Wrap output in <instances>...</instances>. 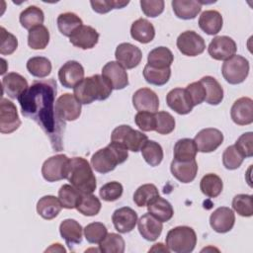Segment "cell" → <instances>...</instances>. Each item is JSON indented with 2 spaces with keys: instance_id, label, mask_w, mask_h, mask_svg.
Instances as JSON below:
<instances>
[{
  "instance_id": "obj_14",
  "label": "cell",
  "mask_w": 253,
  "mask_h": 253,
  "mask_svg": "<svg viewBox=\"0 0 253 253\" xmlns=\"http://www.w3.org/2000/svg\"><path fill=\"white\" fill-rule=\"evenodd\" d=\"M84 68L76 60L66 61L58 70V79L65 88H74L84 79Z\"/></svg>"
},
{
  "instance_id": "obj_16",
  "label": "cell",
  "mask_w": 253,
  "mask_h": 253,
  "mask_svg": "<svg viewBox=\"0 0 253 253\" xmlns=\"http://www.w3.org/2000/svg\"><path fill=\"white\" fill-rule=\"evenodd\" d=\"M102 75L115 90H122L128 85L127 72L118 61L107 62L102 68Z\"/></svg>"
},
{
  "instance_id": "obj_9",
  "label": "cell",
  "mask_w": 253,
  "mask_h": 253,
  "mask_svg": "<svg viewBox=\"0 0 253 253\" xmlns=\"http://www.w3.org/2000/svg\"><path fill=\"white\" fill-rule=\"evenodd\" d=\"M81 103L73 94L64 93L55 101V112L63 122H72L77 120L81 115Z\"/></svg>"
},
{
  "instance_id": "obj_45",
  "label": "cell",
  "mask_w": 253,
  "mask_h": 253,
  "mask_svg": "<svg viewBox=\"0 0 253 253\" xmlns=\"http://www.w3.org/2000/svg\"><path fill=\"white\" fill-rule=\"evenodd\" d=\"M156 196H159L157 187L153 184H144L135 190L133 194V202L137 207L143 208Z\"/></svg>"
},
{
  "instance_id": "obj_51",
  "label": "cell",
  "mask_w": 253,
  "mask_h": 253,
  "mask_svg": "<svg viewBox=\"0 0 253 253\" xmlns=\"http://www.w3.org/2000/svg\"><path fill=\"white\" fill-rule=\"evenodd\" d=\"M0 31V53L2 55L12 54L18 47V40L14 35L7 32L4 27H1Z\"/></svg>"
},
{
  "instance_id": "obj_34",
  "label": "cell",
  "mask_w": 253,
  "mask_h": 253,
  "mask_svg": "<svg viewBox=\"0 0 253 253\" xmlns=\"http://www.w3.org/2000/svg\"><path fill=\"white\" fill-rule=\"evenodd\" d=\"M19 21L23 28L30 31L35 27L42 25L44 21V14L41 8L32 5L21 12Z\"/></svg>"
},
{
  "instance_id": "obj_36",
  "label": "cell",
  "mask_w": 253,
  "mask_h": 253,
  "mask_svg": "<svg viewBox=\"0 0 253 253\" xmlns=\"http://www.w3.org/2000/svg\"><path fill=\"white\" fill-rule=\"evenodd\" d=\"M198 149L194 139L181 138L174 145V158L178 161H189L196 159Z\"/></svg>"
},
{
  "instance_id": "obj_49",
  "label": "cell",
  "mask_w": 253,
  "mask_h": 253,
  "mask_svg": "<svg viewBox=\"0 0 253 253\" xmlns=\"http://www.w3.org/2000/svg\"><path fill=\"white\" fill-rule=\"evenodd\" d=\"M244 160V156L237 150L235 145H230L222 153L223 166L228 170H235L239 168Z\"/></svg>"
},
{
  "instance_id": "obj_31",
  "label": "cell",
  "mask_w": 253,
  "mask_h": 253,
  "mask_svg": "<svg viewBox=\"0 0 253 253\" xmlns=\"http://www.w3.org/2000/svg\"><path fill=\"white\" fill-rule=\"evenodd\" d=\"M147 211L161 222L170 220L174 214L172 205L160 196H156L147 204Z\"/></svg>"
},
{
  "instance_id": "obj_3",
  "label": "cell",
  "mask_w": 253,
  "mask_h": 253,
  "mask_svg": "<svg viewBox=\"0 0 253 253\" xmlns=\"http://www.w3.org/2000/svg\"><path fill=\"white\" fill-rule=\"evenodd\" d=\"M66 179L82 194H92L97 187L93 168L83 157H73L69 159Z\"/></svg>"
},
{
  "instance_id": "obj_1",
  "label": "cell",
  "mask_w": 253,
  "mask_h": 253,
  "mask_svg": "<svg viewBox=\"0 0 253 253\" xmlns=\"http://www.w3.org/2000/svg\"><path fill=\"white\" fill-rule=\"evenodd\" d=\"M56 82L53 78L37 80L19 96L18 102L24 117L34 121L49 137L55 151L62 149V134L65 123L55 112Z\"/></svg>"
},
{
  "instance_id": "obj_25",
  "label": "cell",
  "mask_w": 253,
  "mask_h": 253,
  "mask_svg": "<svg viewBox=\"0 0 253 253\" xmlns=\"http://www.w3.org/2000/svg\"><path fill=\"white\" fill-rule=\"evenodd\" d=\"M3 93L11 99H18L28 88V82L24 76L16 72H10L2 78Z\"/></svg>"
},
{
  "instance_id": "obj_5",
  "label": "cell",
  "mask_w": 253,
  "mask_h": 253,
  "mask_svg": "<svg viewBox=\"0 0 253 253\" xmlns=\"http://www.w3.org/2000/svg\"><path fill=\"white\" fill-rule=\"evenodd\" d=\"M165 242L170 251L175 253H190L196 247L197 234L190 226H176L168 231Z\"/></svg>"
},
{
  "instance_id": "obj_15",
  "label": "cell",
  "mask_w": 253,
  "mask_h": 253,
  "mask_svg": "<svg viewBox=\"0 0 253 253\" xmlns=\"http://www.w3.org/2000/svg\"><path fill=\"white\" fill-rule=\"evenodd\" d=\"M116 60L126 69H132L136 67L142 58V52L134 44L129 42L120 43L115 51Z\"/></svg>"
},
{
  "instance_id": "obj_44",
  "label": "cell",
  "mask_w": 253,
  "mask_h": 253,
  "mask_svg": "<svg viewBox=\"0 0 253 253\" xmlns=\"http://www.w3.org/2000/svg\"><path fill=\"white\" fill-rule=\"evenodd\" d=\"M100 200L93 194H82L79 205L76 210L86 216H93L99 213L101 210Z\"/></svg>"
},
{
  "instance_id": "obj_21",
  "label": "cell",
  "mask_w": 253,
  "mask_h": 253,
  "mask_svg": "<svg viewBox=\"0 0 253 253\" xmlns=\"http://www.w3.org/2000/svg\"><path fill=\"white\" fill-rule=\"evenodd\" d=\"M166 103L170 109L179 115H187L194 108L186 89L183 88H174L169 91L166 96Z\"/></svg>"
},
{
  "instance_id": "obj_39",
  "label": "cell",
  "mask_w": 253,
  "mask_h": 253,
  "mask_svg": "<svg viewBox=\"0 0 253 253\" xmlns=\"http://www.w3.org/2000/svg\"><path fill=\"white\" fill-rule=\"evenodd\" d=\"M171 76V68H156L148 63L144 66L143 77L145 81L151 85L162 86L166 84Z\"/></svg>"
},
{
  "instance_id": "obj_32",
  "label": "cell",
  "mask_w": 253,
  "mask_h": 253,
  "mask_svg": "<svg viewBox=\"0 0 253 253\" xmlns=\"http://www.w3.org/2000/svg\"><path fill=\"white\" fill-rule=\"evenodd\" d=\"M206 90V103L216 106L223 100V89L218 81L211 76H204L200 80Z\"/></svg>"
},
{
  "instance_id": "obj_8",
  "label": "cell",
  "mask_w": 253,
  "mask_h": 253,
  "mask_svg": "<svg viewBox=\"0 0 253 253\" xmlns=\"http://www.w3.org/2000/svg\"><path fill=\"white\" fill-rule=\"evenodd\" d=\"M69 159L65 154H56L47 158L42 166V175L47 182L66 179Z\"/></svg>"
},
{
  "instance_id": "obj_50",
  "label": "cell",
  "mask_w": 253,
  "mask_h": 253,
  "mask_svg": "<svg viewBox=\"0 0 253 253\" xmlns=\"http://www.w3.org/2000/svg\"><path fill=\"white\" fill-rule=\"evenodd\" d=\"M123 192V185L117 181H112L106 183L100 188L99 195L106 202H114L122 197Z\"/></svg>"
},
{
  "instance_id": "obj_20",
  "label": "cell",
  "mask_w": 253,
  "mask_h": 253,
  "mask_svg": "<svg viewBox=\"0 0 253 253\" xmlns=\"http://www.w3.org/2000/svg\"><path fill=\"white\" fill-rule=\"evenodd\" d=\"M112 221L120 233L130 232L137 222V213L129 207L117 209L112 214Z\"/></svg>"
},
{
  "instance_id": "obj_6",
  "label": "cell",
  "mask_w": 253,
  "mask_h": 253,
  "mask_svg": "<svg viewBox=\"0 0 253 253\" xmlns=\"http://www.w3.org/2000/svg\"><path fill=\"white\" fill-rule=\"evenodd\" d=\"M147 139L146 134L127 125L117 126L111 134L112 142L119 143L132 152L139 151Z\"/></svg>"
},
{
  "instance_id": "obj_35",
  "label": "cell",
  "mask_w": 253,
  "mask_h": 253,
  "mask_svg": "<svg viewBox=\"0 0 253 253\" xmlns=\"http://www.w3.org/2000/svg\"><path fill=\"white\" fill-rule=\"evenodd\" d=\"M57 28L59 32L65 36L70 38L73 33L78 30L81 26H83L82 20L75 13L65 12L60 14L57 17Z\"/></svg>"
},
{
  "instance_id": "obj_29",
  "label": "cell",
  "mask_w": 253,
  "mask_h": 253,
  "mask_svg": "<svg viewBox=\"0 0 253 253\" xmlns=\"http://www.w3.org/2000/svg\"><path fill=\"white\" fill-rule=\"evenodd\" d=\"M130 36L140 43H148L155 37V29L148 20L139 18L131 24Z\"/></svg>"
},
{
  "instance_id": "obj_7",
  "label": "cell",
  "mask_w": 253,
  "mask_h": 253,
  "mask_svg": "<svg viewBox=\"0 0 253 253\" xmlns=\"http://www.w3.org/2000/svg\"><path fill=\"white\" fill-rule=\"evenodd\" d=\"M221 73L225 81L229 84H240L248 76L249 61L242 55L234 54L223 62Z\"/></svg>"
},
{
  "instance_id": "obj_28",
  "label": "cell",
  "mask_w": 253,
  "mask_h": 253,
  "mask_svg": "<svg viewBox=\"0 0 253 253\" xmlns=\"http://www.w3.org/2000/svg\"><path fill=\"white\" fill-rule=\"evenodd\" d=\"M171 5L176 17L182 20L195 19L202 10L201 1L196 0H173Z\"/></svg>"
},
{
  "instance_id": "obj_12",
  "label": "cell",
  "mask_w": 253,
  "mask_h": 253,
  "mask_svg": "<svg viewBox=\"0 0 253 253\" xmlns=\"http://www.w3.org/2000/svg\"><path fill=\"white\" fill-rule=\"evenodd\" d=\"M194 141L198 151L209 153L216 150L221 145L223 142V134L217 128L207 127L196 134Z\"/></svg>"
},
{
  "instance_id": "obj_33",
  "label": "cell",
  "mask_w": 253,
  "mask_h": 253,
  "mask_svg": "<svg viewBox=\"0 0 253 253\" xmlns=\"http://www.w3.org/2000/svg\"><path fill=\"white\" fill-rule=\"evenodd\" d=\"M174 55L166 46H158L150 50L147 55L148 64L156 68H167L173 63Z\"/></svg>"
},
{
  "instance_id": "obj_57",
  "label": "cell",
  "mask_w": 253,
  "mask_h": 253,
  "mask_svg": "<svg viewBox=\"0 0 253 253\" xmlns=\"http://www.w3.org/2000/svg\"><path fill=\"white\" fill-rule=\"evenodd\" d=\"M162 246H163V244H162V243H156V244H154V245H153V247H152L149 251H157V250H158V251H160V250H161V251L167 252L165 249H163V248L161 249V247H162Z\"/></svg>"
},
{
  "instance_id": "obj_13",
  "label": "cell",
  "mask_w": 253,
  "mask_h": 253,
  "mask_svg": "<svg viewBox=\"0 0 253 253\" xmlns=\"http://www.w3.org/2000/svg\"><path fill=\"white\" fill-rule=\"evenodd\" d=\"M237 50L236 42L227 36L214 37L209 46L208 51L211 58L215 60H226L235 54Z\"/></svg>"
},
{
  "instance_id": "obj_40",
  "label": "cell",
  "mask_w": 253,
  "mask_h": 253,
  "mask_svg": "<svg viewBox=\"0 0 253 253\" xmlns=\"http://www.w3.org/2000/svg\"><path fill=\"white\" fill-rule=\"evenodd\" d=\"M145 162L152 166H158L163 159V149L161 145L154 140H146L140 149Z\"/></svg>"
},
{
  "instance_id": "obj_17",
  "label": "cell",
  "mask_w": 253,
  "mask_h": 253,
  "mask_svg": "<svg viewBox=\"0 0 253 253\" xmlns=\"http://www.w3.org/2000/svg\"><path fill=\"white\" fill-rule=\"evenodd\" d=\"M230 116L234 124L247 126L253 122V101L249 97L237 99L230 110Z\"/></svg>"
},
{
  "instance_id": "obj_26",
  "label": "cell",
  "mask_w": 253,
  "mask_h": 253,
  "mask_svg": "<svg viewBox=\"0 0 253 253\" xmlns=\"http://www.w3.org/2000/svg\"><path fill=\"white\" fill-rule=\"evenodd\" d=\"M59 233L70 248L71 246L82 242L83 228L75 219L66 218L61 221L59 225Z\"/></svg>"
},
{
  "instance_id": "obj_11",
  "label": "cell",
  "mask_w": 253,
  "mask_h": 253,
  "mask_svg": "<svg viewBox=\"0 0 253 253\" xmlns=\"http://www.w3.org/2000/svg\"><path fill=\"white\" fill-rule=\"evenodd\" d=\"M21 120L15 104L2 98L0 103V131L1 133H11L19 128Z\"/></svg>"
},
{
  "instance_id": "obj_19",
  "label": "cell",
  "mask_w": 253,
  "mask_h": 253,
  "mask_svg": "<svg viewBox=\"0 0 253 253\" xmlns=\"http://www.w3.org/2000/svg\"><path fill=\"white\" fill-rule=\"evenodd\" d=\"M132 105L138 112L156 113L159 108V99L153 90L140 88L132 95Z\"/></svg>"
},
{
  "instance_id": "obj_55",
  "label": "cell",
  "mask_w": 253,
  "mask_h": 253,
  "mask_svg": "<svg viewBox=\"0 0 253 253\" xmlns=\"http://www.w3.org/2000/svg\"><path fill=\"white\" fill-rule=\"evenodd\" d=\"M185 89H186L194 107L202 104L205 101L206 90L201 81L193 82V83L189 84Z\"/></svg>"
},
{
  "instance_id": "obj_54",
  "label": "cell",
  "mask_w": 253,
  "mask_h": 253,
  "mask_svg": "<svg viewBox=\"0 0 253 253\" xmlns=\"http://www.w3.org/2000/svg\"><path fill=\"white\" fill-rule=\"evenodd\" d=\"M235 147L244 156V158L253 155V132L248 131L242 133L235 141Z\"/></svg>"
},
{
  "instance_id": "obj_2",
  "label": "cell",
  "mask_w": 253,
  "mask_h": 253,
  "mask_svg": "<svg viewBox=\"0 0 253 253\" xmlns=\"http://www.w3.org/2000/svg\"><path fill=\"white\" fill-rule=\"evenodd\" d=\"M113 87L110 82L100 74L84 78L73 88V95L84 105L94 101H103L110 97Z\"/></svg>"
},
{
  "instance_id": "obj_22",
  "label": "cell",
  "mask_w": 253,
  "mask_h": 253,
  "mask_svg": "<svg viewBox=\"0 0 253 253\" xmlns=\"http://www.w3.org/2000/svg\"><path fill=\"white\" fill-rule=\"evenodd\" d=\"M99 41V33L91 26H81L69 38V42L81 49L93 48Z\"/></svg>"
},
{
  "instance_id": "obj_23",
  "label": "cell",
  "mask_w": 253,
  "mask_h": 253,
  "mask_svg": "<svg viewBox=\"0 0 253 253\" xmlns=\"http://www.w3.org/2000/svg\"><path fill=\"white\" fill-rule=\"evenodd\" d=\"M172 175L181 183H191L197 176L198 164L196 159L189 161H178L173 159L170 165Z\"/></svg>"
},
{
  "instance_id": "obj_46",
  "label": "cell",
  "mask_w": 253,
  "mask_h": 253,
  "mask_svg": "<svg viewBox=\"0 0 253 253\" xmlns=\"http://www.w3.org/2000/svg\"><path fill=\"white\" fill-rule=\"evenodd\" d=\"M232 209L241 216L249 217L253 214V199L251 195L238 194L232 200Z\"/></svg>"
},
{
  "instance_id": "obj_4",
  "label": "cell",
  "mask_w": 253,
  "mask_h": 253,
  "mask_svg": "<svg viewBox=\"0 0 253 253\" xmlns=\"http://www.w3.org/2000/svg\"><path fill=\"white\" fill-rule=\"evenodd\" d=\"M128 150L123 145L110 142L106 147L96 151L91 157L92 168L101 174L113 171L117 165L124 163L128 157Z\"/></svg>"
},
{
  "instance_id": "obj_43",
  "label": "cell",
  "mask_w": 253,
  "mask_h": 253,
  "mask_svg": "<svg viewBox=\"0 0 253 253\" xmlns=\"http://www.w3.org/2000/svg\"><path fill=\"white\" fill-rule=\"evenodd\" d=\"M126 244L124 238L118 233H108L106 237L99 243V250L104 253H123Z\"/></svg>"
},
{
  "instance_id": "obj_37",
  "label": "cell",
  "mask_w": 253,
  "mask_h": 253,
  "mask_svg": "<svg viewBox=\"0 0 253 253\" xmlns=\"http://www.w3.org/2000/svg\"><path fill=\"white\" fill-rule=\"evenodd\" d=\"M223 188L221 178L213 173L206 174L200 182V189L202 193L209 198H216L219 196Z\"/></svg>"
},
{
  "instance_id": "obj_41",
  "label": "cell",
  "mask_w": 253,
  "mask_h": 253,
  "mask_svg": "<svg viewBox=\"0 0 253 253\" xmlns=\"http://www.w3.org/2000/svg\"><path fill=\"white\" fill-rule=\"evenodd\" d=\"M49 42V32L43 25L33 28L28 34V44L32 49H44Z\"/></svg>"
},
{
  "instance_id": "obj_10",
  "label": "cell",
  "mask_w": 253,
  "mask_h": 253,
  "mask_svg": "<svg viewBox=\"0 0 253 253\" xmlns=\"http://www.w3.org/2000/svg\"><path fill=\"white\" fill-rule=\"evenodd\" d=\"M176 44L179 51L186 56H197L206 49L205 40L194 31H185L180 34Z\"/></svg>"
},
{
  "instance_id": "obj_24",
  "label": "cell",
  "mask_w": 253,
  "mask_h": 253,
  "mask_svg": "<svg viewBox=\"0 0 253 253\" xmlns=\"http://www.w3.org/2000/svg\"><path fill=\"white\" fill-rule=\"evenodd\" d=\"M137 227L140 235L148 241H155L163 229L162 222L152 214L144 213L137 220Z\"/></svg>"
},
{
  "instance_id": "obj_42",
  "label": "cell",
  "mask_w": 253,
  "mask_h": 253,
  "mask_svg": "<svg viewBox=\"0 0 253 253\" xmlns=\"http://www.w3.org/2000/svg\"><path fill=\"white\" fill-rule=\"evenodd\" d=\"M51 62L44 56H34L27 61L28 71L35 77L44 78L51 72Z\"/></svg>"
},
{
  "instance_id": "obj_47",
  "label": "cell",
  "mask_w": 253,
  "mask_h": 253,
  "mask_svg": "<svg viewBox=\"0 0 253 253\" xmlns=\"http://www.w3.org/2000/svg\"><path fill=\"white\" fill-rule=\"evenodd\" d=\"M84 236L89 243L99 244L108 234L107 227L102 222H91L83 229Z\"/></svg>"
},
{
  "instance_id": "obj_56",
  "label": "cell",
  "mask_w": 253,
  "mask_h": 253,
  "mask_svg": "<svg viewBox=\"0 0 253 253\" xmlns=\"http://www.w3.org/2000/svg\"><path fill=\"white\" fill-rule=\"evenodd\" d=\"M164 1L163 0H141L140 7L145 16L150 18H155L159 16L164 11Z\"/></svg>"
},
{
  "instance_id": "obj_30",
  "label": "cell",
  "mask_w": 253,
  "mask_h": 253,
  "mask_svg": "<svg viewBox=\"0 0 253 253\" xmlns=\"http://www.w3.org/2000/svg\"><path fill=\"white\" fill-rule=\"evenodd\" d=\"M62 209L58 198L52 195L42 197L37 204V211L42 218L50 220L55 218Z\"/></svg>"
},
{
  "instance_id": "obj_48",
  "label": "cell",
  "mask_w": 253,
  "mask_h": 253,
  "mask_svg": "<svg viewBox=\"0 0 253 253\" xmlns=\"http://www.w3.org/2000/svg\"><path fill=\"white\" fill-rule=\"evenodd\" d=\"M156 127L155 131L159 134H169L175 128V119L168 112H156L155 113Z\"/></svg>"
},
{
  "instance_id": "obj_53",
  "label": "cell",
  "mask_w": 253,
  "mask_h": 253,
  "mask_svg": "<svg viewBox=\"0 0 253 253\" xmlns=\"http://www.w3.org/2000/svg\"><path fill=\"white\" fill-rule=\"evenodd\" d=\"M129 1H115V0H103V1H90L92 9L99 14H105L113 9H122L126 6Z\"/></svg>"
},
{
  "instance_id": "obj_27",
  "label": "cell",
  "mask_w": 253,
  "mask_h": 253,
  "mask_svg": "<svg viewBox=\"0 0 253 253\" xmlns=\"http://www.w3.org/2000/svg\"><path fill=\"white\" fill-rule=\"evenodd\" d=\"M222 16L216 10H206L199 18V27L210 36L218 34L222 28Z\"/></svg>"
},
{
  "instance_id": "obj_52",
  "label": "cell",
  "mask_w": 253,
  "mask_h": 253,
  "mask_svg": "<svg viewBox=\"0 0 253 253\" xmlns=\"http://www.w3.org/2000/svg\"><path fill=\"white\" fill-rule=\"evenodd\" d=\"M135 125L142 131H152L156 127L155 113L150 112H138L134 117Z\"/></svg>"
},
{
  "instance_id": "obj_18",
  "label": "cell",
  "mask_w": 253,
  "mask_h": 253,
  "mask_svg": "<svg viewBox=\"0 0 253 253\" xmlns=\"http://www.w3.org/2000/svg\"><path fill=\"white\" fill-rule=\"evenodd\" d=\"M235 223V214L227 207H220L213 211L210 216V224L217 233H226L232 229Z\"/></svg>"
},
{
  "instance_id": "obj_38",
  "label": "cell",
  "mask_w": 253,
  "mask_h": 253,
  "mask_svg": "<svg viewBox=\"0 0 253 253\" xmlns=\"http://www.w3.org/2000/svg\"><path fill=\"white\" fill-rule=\"evenodd\" d=\"M82 193L79 192L72 185L64 184L58 190V199L62 208L67 210L76 209L80 203Z\"/></svg>"
}]
</instances>
